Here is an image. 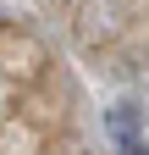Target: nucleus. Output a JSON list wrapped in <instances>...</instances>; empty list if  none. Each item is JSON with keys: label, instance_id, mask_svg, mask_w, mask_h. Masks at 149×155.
I'll return each mask as SVG.
<instances>
[{"label": "nucleus", "instance_id": "1", "mask_svg": "<svg viewBox=\"0 0 149 155\" xmlns=\"http://www.w3.org/2000/svg\"><path fill=\"white\" fill-rule=\"evenodd\" d=\"M105 133L110 144H116V155H149V139H144V111L133 100H116L105 111Z\"/></svg>", "mask_w": 149, "mask_h": 155}]
</instances>
